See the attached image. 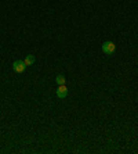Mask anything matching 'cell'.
<instances>
[{"instance_id": "obj_1", "label": "cell", "mask_w": 138, "mask_h": 154, "mask_svg": "<svg viewBox=\"0 0 138 154\" xmlns=\"http://www.w3.org/2000/svg\"><path fill=\"white\" fill-rule=\"evenodd\" d=\"M115 50H116V45H115L113 42L108 40V42H104L102 43V51L105 54H113Z\"/></svg>"}, {"instance_id": "obj_2", "label": "cell", "mask_w": 138, "mask_h": 154, "mask_svg": "<svg viewBox=\"0 0 138 154\" xmlns=\"http://www.w3.org/2000/svg\"><path fill=\"white\" fill-rule=\"evenodd\" d=\"M25 68H26V65H25V63L22 60H17V61L13 63V69H14L15 72H18V74L24 72Z\"/></svg>"}, {"instance_id": "obj_3", "label": "cell", "mask_w": 138, "mask_h": 154, "mask_svg": "<svg viewBox=\"0 0 138 154\" xmlns=\"http://www.w3.org/2000/svg\"><path fill=\"white\" fill-rule=\"evenodd\" d=\"M57 97H60V99H65V97L68 96V88L65 85H58V89H57Z\"/></svg>"}, {"instance_id": "obj_4", "label": "cell", "mask_w": 138, "mask_h": 154, "mask_svg": "<svg viewBox=\"0 0 138 154\" xmlns=\"http://www.w3.org/2000/svg\"><path fill=\"white\" fill-rule=\"evenodd\" d=\"M24 63H25V65H26V67H29V65H32L33 63H35V56H33V54H28V56L25 57Z\"/></svg>"}, {"instance_id": "obj_5", "label": "cell", "mask_w": 138, "mask_h": 154, "mask_svg": "<svg viewBox=\"0 0 138 154\" xmlns=\"http://www.w3.org/2000/svg\"><path fill=\"white\" fill-rule=\"evenodd\" d=\"M55 82H57V85H65L66 79H65L64 75H57V78H55Z\"/></svg>"}]
</instances>
